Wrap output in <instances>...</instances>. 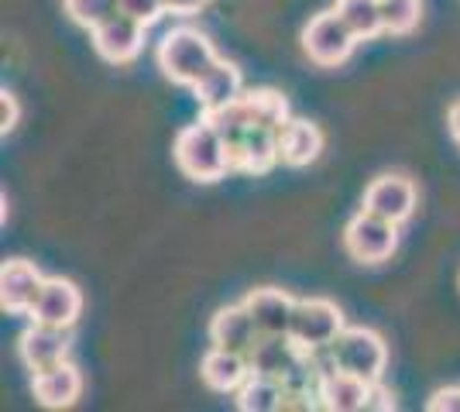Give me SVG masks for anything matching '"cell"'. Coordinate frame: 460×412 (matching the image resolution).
Listing matches in <instances>:
<instances>
[{"label":"cell","mask_w":460,"mask_h":412,"mask_svg":"<svg viewBox=\"0 0 460 412\" xmlns=\"http://www.w3.org/2000/svg\"><path fill=\"white\" fill-rule=\"evenodd\" d=\"M155 59H158V69L169 83L192 90L220 62V56H217L213 41L199 28L182 24V28H172L165 39L158 41V56Z\"/></svg>","instance_id":"cell-1"},{"label":"cell","mask_w":460,"mask_h":412,"mask_svg":"<svg viewBox=\"0 0 460 412\" xmlns=\"http://www.w3.org/2000/svg\"><path fill=\"white\" fill-rule=\"evenodd\" d=\"M172 155L179 172L192 182H217L230 172V152L224 137L213 131V124L203 114L196 124H186L175 135Z\"/></svg>","instance_id":"cell-2"},{"label":"cell","mask_w":460,"mask_h":412,"mask_svg":"<svg viewBox=\"0 0 460 412\" xmlns=\"http://www.w3.org/2000/svg\"><path fill=\"white\" fill-rule=\"evenodd\" d=\"M326 357L341 372L358 374L365 381H382L388 368V344L371 327H344L341 337L326 347Z\"/></svg>","instance_id":"cell-3"},{"label":"cell","mask_w":460,"mask_h":412,"mask_svg":"<svg viewBox=\"0 0 460 412\" xmlns=\"http://www.w3.org/2000/svg\"><path fill=\"white\" fill-rule=\"evenodd\" d=\"M344 327L347 320L337 302H330V299H296L288 337L303 354H320L341 337Z\"/></svg>","instance_id":"cell-4"},{"label":"cell","mask_w":460,"mask_h":412,"mask_svg":"<svg viewBox=\"0 0 460 412\" xmlns=\"http://www.w3.org/2000/svg\"><path fill=\"white\" fill-rule=\"evenodd\" d=\"M395 248H399V224L378 214H367V210H358L347 220L344 251L358 265H382L395 255Z\"/></svg>","instance_id":"cell-5"},{"label":"cell","mask_w":460,"mask_h":412,"mask_svg":"<svg viewBox=\"0 0 460 412\" xmlns=\"http://www.w3.org/2000/svg\"><path fill=\"white\" fill-rule=\"evenodd\" d=\"M354 31L347 28L337 11H323L313 14L309 24L303 28V52L309 56V62H316L320 69H337L354 56Z\"/></svg>","instance_id":"cell-6"},{"label":"cell","mask_w":460,"mask_h":412,"mask_svg":"<svg viewBox=\"0 0 460 412\" xmlns=\"http://www.w3.org/2000/svg\"><path fill=\"white\" fill-rule=\"evenodd\" d=\"M361 210L378 214L402 227L405 220L416 214V186H412V179L399 176V172H385V176L371 179L365 189V199H361Z\"/></svg>","instance_id":"cell-7"},{"label":"cell","mask_w":460,"mask_h":412,"mask_svg":"<svg viewBox=\"0 0 460 412\" xmlns=\"http://www.w3.org/2000/svg\"><path fill=\"white\" fill-rule=\"evenodd\" d=\"M145 31H148V24L135 21L131 14H114L107 24H100L90 35H93V48L100 59L111 62V66H128V62H135L141 56Z\"/></svg>","instance_id":"cell-8"},{"label":"cell","mask_w":460,"mask_h":412,"mask_svg":"<svg viewBox=\"0 0 460 412\" xmlns=\"http://www.w3.org/2000/svg\"><path fill=\"white\" fill-rule=\"evenodd\" d=\"M45 285V275L39 272V265L24 261V258H11L0 268V306L11 316H31L39 293Z\"/></svg>","instance_id":"cell-9"},{"label":"cell","mask_w":460,"mask_h":412,"mask_svg":"<svg viewBox=\"0 0 460 412\" xmlns=\"http://www.w3.org/2000/svg\"><path fill=\"white\" fill-rule=\"evenodd\" d=\"M69 347H73V337L66 327H52V323H35L18 337V357L24 361L28 372H41V368H52L58 361H69Z\"/></svg>","instance_id":"cell-10"},{"label":"cell","mask_w":460,"mask_h":412,"mask_svg":"<svg viewBox=\"0 0 460 412\" xmlns=\"http://www.w3.org/2000/svg\"><path fill=\"white\" fill-rule=\"evenodd\" d=\"M31 392L41 409H73L83 399V372L73 361H58L52 368L31 372Z\"/></svg>","instance_id":"cell-11"},{"label":"cell","mask_w":460,"mask_h":412,"mask_svg":"<svg viewBox=\"0 0 460 412\" xmlns=\"http://www.w3.org/2000/svg\"><path fill=\"white\" fill-rule=\"evenodd\" d=\"M79 316H83V293H79L76 282H69V278H45L39 302L31 310V320L73 330Z\"/></svg>","instance_id":"cell-12"},{"label":"cell","mask_w":460,"mask_h":412,"mask_svg":"<svg viewBox=\"0 0 460 412\" xmlns=\"http://www.w3.org/2000/svg\"><path fill=\"white\" fill-rule=\"evenodd\" d=\"M367 389H371V381L326 364L316 378V402H320V409L330 412H358L367 406Z\"/></svg>","instance_id":"cell-13"},{"label":"cell","mask_w":460,"mask_h":412,"mask_svg":"<svg viewBox=\"0 0 460 412\" xmlns=\"http://www.w3.org/2000/svg\"><path fill=\"white\" fill-rule=\"evenodd\" d=\"M230 152V172H248V176H265L269 169H275L282 162L279 152V131L271 127H251L241 145L227 148Z\"/></svg>","instance_id":"cell-14"},{"label":"cell","mask_w":460,"mask_h":412,"mask_svg":"<svg viewBox=\"0 0 460 412\" xmlns=\"http://www.w3.org/2000/svg\"><path fill=\"white\" fill-rule=\"evenodd\" d=\"M258 337H261V330H258V323H254V316H251V310L244 302H234V306H224V310L213 313V320H210L213 347L248 354Z\"/></svg>","instance_id":"cell-15"},{"label":"cell","mask_w":460,"mask_h":412,"mask_svg":"<svg viewBox=\"0 0 460 412\" xmlns=\"http://www.w3.org/2000/svg\"><path fill=\"white\" fill-rule=\"evenodd\" d=\"M248 361L251 374H269V378L286 381L292 368L303 361V351L292 344L288 334H261L254 340V347L248 351Z\"/></svg>","instance_id":"cell-16"},{"label":"cell","mask_w":460,"mask_h":412,"mask_svg":"<svg viewBox=\"0 0 460 412\" xmlns=\"http://www.w3.org/2000/svg\"><path fill=\"white\" fill-rule=\"evenodd\" d=\"M199 374L207 381V389L220 395H237V389L251 378L248 354L224 351V347H210L199 361Z\"/></svg>","instance_id":"cell-17"},{"label":"cell","mask_w":460,"mask_h":412,"mask_svg":"<svg viewBox=\"0 0 460 412\" xmlns=\"http://www.w3.org/2000/svg\"><path fill=\"white\" fill-rule=\"evenodd\" d=\"M244 306L251 310L254 323L261 334H288L292 327V313H296V299L286 293V289H251L244 295Z\"/></svg>","instance_id":"cell-18"},{"label":"cell","mask_w":460,"mask_h":412,"mask_svg":"<svg viewBox=\"0 0 460 412\" xmlns=\"http://www.w3.org/2000/svg\"><path fill=\"white\" fill-rule=\"evenodd\" d=\"M279 152H282V165L306 169L323 152V131L313 120L288 118V124L279 131Z\"/></svg>","instance_id":"cell-19"},{"label":"cell","mask_w":460,"mask_h":412,"mask_svg":"<svg viewBox=\"0 0 460 412\" xmlns=\"http://www.w3.org/2000/svg\"><path fill=\"white\" fill-rule=\"evenodd\" d=\"M192 97H196L203 114L217 110V107H227L237 97H244V76H241V69L234 62L220 59L207 76L192 86Z\"/></svg>","instance_id":"cell-20"},{"label":"cell","mask_w":460,"mask_h":412,"mask_svg":"<svg viewBox=\"0 0 460 412\" xmlns=\"http://www.w3.org/2000/svg\"><path fill=\"white\" fill-rule=\"evenodd\" d=\"M333 11L341 14V21L354 31L358 41H371L385 31L382 0H337Z\"/></svg>","instance_id":"cell-21"},{"label":"cell","mask_w":460,"mask_h":412,"mask_svg":"<svg viewBox=\"0 0 460 412\" xmlns=\"http://www.w3.org/2000/svg\"><path fill=\"white\" fill-rule=\"evenodd\" d=\"M286 402V381L269 374H251L237 389V409L241 412H275Z\"/></svg>","instance_id":"cell-22"},{"label":"cell","mask_w":460,"mask_h":412,"mask_svg":"<svg viewBox=\"0 0 460 412\" xmlns=\"http://www.w3.org/2000/svg\"><path fill=\"white\" fill-rule=\"evenodd\" d=\"M244 103L251 110V120L258 127H271V131H282L288 124V100L271 90V86H258V90H244Z\"/></svg>","instance_id":"cell-23"},{"label":"cell","mask_w":460,"mask_h":412,"mask_svg":"<svg viewBox=\"0 0 460 412\" xmlns=\"http://www.w3.org/2000/svg\"><path fill=\"white\" fill-rule=\"evenodd\" d=\"M203 118L210 120L213 131L224 137V145H227V148L241 145V141H244V135L254 127V120H251V110H248V103H244V97H237L234 103H227V107L207 110Z\"/></svg>","instance_id":"cell-24"},{"label":"cell","mask_w":460,"mask_h":412,"mask_svg":"<svg viewBox=\"0 0 460 412\" xmlns=\"http://www.w3.org/2000/svg\"><path fill=\"white\" fill-rule=\"evenodd\" d=\"M62 7H66L69 21L86 28V31H96L100 24H107L114 14H120L117 0H62Z\"/></svg>","instance_id":"cell-25"},{"label":"cell","mask_w":460,"mask_h":412,"mask_svg":"<svg viewBox=\"0 0 460 412\" xmlns=\"http://www.w3.org/2000/svg\"><path fill=\"white\" fill-rule=\"evenodd\" d=\"M385 35H412L422 18L420 0H382Z\"/></svg>","instance_id":"cell-26"},{"label":"cell","mask_w":460,"mask_h":412,"mask_svg":"<svg viewBox=\"0 0 460 412\" xmlns=\"http://www.w3.org/2000/svg\"><path fill=\"white\" fill-rule=\"evenodd\" d=\"M117 4H120V14H131V18L148 24V28L165 14V4L162 0H117Z\"/></svg>","instance_id":"cell-27"},{"label":"cell","mask_w":460,"mask_h":412,"mask_svg":"<svg viewBox=\"0 0 460 412\" xmlns=\"http://www.w3.org/2000/svg\"><path fill=\"white\" fill-rule=\"evenodd\" d=\"M18 124H21V103L11 90H4V93H0V131L11 135Z\"/></svg>","instance_id":"cell-28"},{"label":"cell","mask_w":460,"mask_h":412,"mask_svg":"<svg viewBox=\"0 0 460 412\" xmlns=\"http://www.w3.org/2000/svg\"><path fill=\"white\" fill-rule=\"evenodd\" d=\"M426 406H429V412H460V385H450V389L433 392V399H429Z\"/></svg>","instance_id":"cell-29"},{"label":"cell","mask_w":460,"mask_h":412,"mask_svg":"<svg viewBox=\"0 0 460 412\" xmlns=\"http://www.w3.org/2000/svg\"><path fill=\"white\" fill-rule=\"evenodd\" d=\"M365 409H382V412L395 409V395L385 389V378H382V381H371V389H367V406H365Z\"/></svg>","instance_id":"cell-30"},{"label":"cell","mask_w":460,"mask_h":412,"mask_svg":"<svg viewBox=\"0 0 460 412\" xmlns=\"http://www.w3.org/2000/svg\"><path fill=\"white\" fill-rule=\"evenodd\" d=\"M165 4V14H175V18H192V14H199L210 0H162Z\"/></svg>","instance_id":"cell-31"},{"label":"cell","mask_w":460,"mask_h":412,"mask_svg":"<svg viewBox=\"0 0 460 412\" xmlns=\"http://www.w3.org/2000/svg\"><path fill=\"white\" fill-rule=\"evenodd\" d=\"M447 127H450V137L460 145V100L447 110Z\"/></svg>","instance_id":"cell-32"}]
</instances>
